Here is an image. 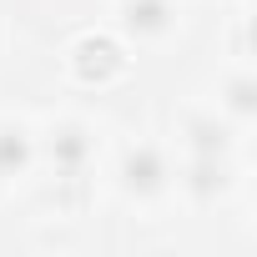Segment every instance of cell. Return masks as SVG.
Returning <instances> with one entry per match:
<instances>
[{
	"label": "cell",
	"mask_w": 257,
	"mask_h": 257,
	"mask_svg": "<svg viewBox=\"0 0 257 257\" xmlns=\"http://www.w3.org/2000/svg\"><path fill=\"white\" fill-rule=\"evenodd\" d=\"M126 71V56H121V46L111 41V36H86L81 46H76V76L81 81H111V76H121Z\"/></svg>",
	"instance_id": "cell-1"
},
{
	"label": "cell",
	"mask_w": 257,
	"mask_h": 257,
	"mask_svg": "<svg viewBox=\"0 0 257 257\" xmlns=\"http://www.w3.org/2000/svg\"><path fill=\"white\" fill-rule=\"evenodd\" d=\"M227 106H232L237 116H252V111H257V86H252V76H232V81H227Z\"/></svg>",
	"instance_id": "cell-8"
},
{
	"label": "cell",
	"mask_w": 257,
	"mask_h": 257,
	"mask_svg": "<svg viewBox=\"0 0 257 257\" xmlns=\"http://www.w3.org/2000/svg\"><path fill=\"white\" fill-rule=\"evenodd\" d=\"M121 182H126V192H132V197H157V192L167 187V157H162L157 147L126 152V162H121Z\"/></svg>",
	"instance_id": "cell-2"
},
{
	"label": "cell",
	"mask_w": 257,
	"mask_h": 257,
	"mask_svg": "<svg viewBox=\"0 0 257 257\" xmlns=\"http://www.w3.org/2000/svg\"><path fill=\"white\" fill-rule=\"evenodd\" d=\"M187 137H192V152H197V157H227V147H232L227 126L212 121V116H192V121H187Z\"/></svg>",
	"instance_id": "cell-6"
},
{
	"label": "cell",
	"mask_w": 257,
	"mask_h": 257,
	"mask_svg": "<svg viewBox=\"0 0 257 257\" xmlns=\"http://www.w3.org/2000/svg\"><path fill=\"white\" fill-rule=\"evenodd\" d=\"M121 26L132 36H142V41L167 36L177 26V6L172 0H121Z\"/></svg>",
	"instance_id": "cell-3"
},
{
	"label": "cell",
	"mask_w": 257,
	"mask_h": 257,
	"mask_svg": "<svg viewBox=\"0 0 257 257\" xmlns=\"http://www.w3.org/2000/svg\"><path fill=\"white\" fill-rule=\"evenodd\" d=\"M31 162V137L16 132V126H0V177H16Z\"/></svg>",
	"instance_id": "cell-7"
},
{
	"label": "cell",
	"mask_w": 257,
	"mask_h": 257,
	"mask_svg": "<svg viewBox=\"0 0 257 257\" xmlns=\"http://www.w3.org/2000/svg\"><path fill=\"white\" fill-rule=\"evenodd\" d=\"M86 157H91V132H86V126L66 121V126L51 132V162H56L61 172H81Z\"/></svg>",
	"instance_id": "cell-4"
},
{
	"label": "cell",
	"mask_w": 257,
	"mask_h": 257,
	"mask_svg": "<svg viewBox=\"0 0 257 257\" xmlns=\"http://www.w3.org/2000/svg\"><path fill=\"white\" fill-rule=\"evenodd\" d=\"M187 192H192L197 202L222 197V192H227V162H222V157H192V167H187Z\"/></svg>",
	"instance_id": "cell-5"
}]
</instances>
